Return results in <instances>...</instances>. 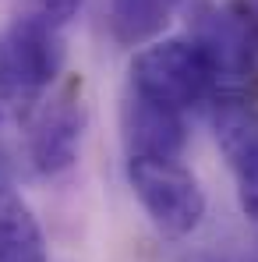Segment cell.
Returning a JSON list of instances; mask_svg holds the SVG:
<instances>
[{
    "instance_id": "obj_8",
    "label": "cell",
    "mask_w": 258,
    "mask_h": 262,
    "mask_svg": "<svg viewBox=\"0 0 258 262\" xmlns=\"http://www.w3.org/2000/svg\"><path fill=\"white\" fill-rule=\"evenodd\" d=\"M0 262H46V237L29 202L0 184Z\"/></svg>"
},
{
    "instance_id": "obj_10",
    "label": "cell",
    "mask_w": 258,
    "mask_h": 262,
    "mask_svg": "<svg viewBox=\"0 0 258 262\" xmlns=\"http://www.w3.org/2000/svg\"><path fill=\"white\" fill-rule=\"evenodd\" d=\"M32 103H39V96L21 82L11 53H7V43L0 36V121L4 117H21L32 110Z\"/></svg>"
},
{
    "instance_id": "obj_11",
    "label": "cell",
    "mask_w": 258,
    "mask_h": 262,
    "mask_svg": "<svg viewBox=\"0 0 258 262\" xmlns=\"http://www.w3.org/2000/svg\"><path fill=\"white\" fill-rule=\"evenodd\" d=\"M82 4H85V0H36L32 14H39L46 25H53V29H64V25L82 11Z\"/></svg>"
},
{
    "instance_id": "obj_7",
    "label": "cell",
    "mask_w": 258,
    "mask_h": 262,
    "mask_svg": "<svg viewBox=\"0 0 258 262\" xmlns=\"http://www.w3.org/2000/svg\"><path fill=\"white\" fill-rule=\"evenodd\" d=\"M213 135L237 177V188L258 184V110L237 92L213 96Z\"/></svg>"
},
{
    "instance_id": "obj_9",
    "label": "cell",
    "mask_w": 258,
    "mask_h": 262,
    "mask_svg": "<svg viewBox=\"0 0 258 262\" xmlns=\"http://www.w3.org/2000/svg\"><path fill=\"white\" fill-rule=\"evenodd\" d=\"M177 7L180 0H110V29L117 43L142 46L170 25Z\"/></svg>"
},
{
    "instance_id": "obj_2",
    "label": "cell",
    "mask_w": 258,
    "mask_h": 262,
    "mask_svg": "<svg viewBox=\"0 0 258 262\" xmlns=\"http://www.w3.org/2000/svg\"><path fill=\"white\" fill-rule=\"evenodd\" d=\"M128 181L152 220L167 237H187L205 216V191L198 177L177 160H128Z\"/></svg>"
},
{
    "instance_id": "obj_3",
    "label": "cell",
    "mask_w": 258,
    "mask_h": 262,
    "mask_svg": "<svg viewBox=\"0 0 258 262\" xmlns=\"http://www.w3.org/2000/svg\"><path fill=\"white\" fill-rule=\"evenodd\" d=\"M195 43L209 57L219 85L258 78V7L248 0H230L202 21Z\"/></svg>"
},
{
    "instance_id": "obj_6",
    "label": "cell",
    "mask_w": 258,
    "mask_h": 262,
    "mask_svg": "<svg viewBox=\"0 0 258 262\" xmlns=\"http://www.w3.org/2000/svg\"><path fill=\"white\" fill-rule=\"evenodd\" d=\"M57 32L60 29L46 25L43 18L32 14V11L14 18L0 32L4 43H7L11 60H14V68H18V75H21V82L36 96H43L46 89L53 85V78L60 75V68H64V43H60Z\"/></svg>"
},
{
    "instance_id": "obj_5",
    "label": "cell",
    "mask_w": 258,
    "mask_h": 262,
    "mask_svg": "<svg viewBox=\"0 0 258 262\" xmlns=\"http://www.w3.org/2000/svg\"><path fill=\"white\" fill-rule=\"evenodd\" d=\"M121 131H124L128 160H177L187 142L184 110L142 96L134 89L124 96L121 106Z\"/></svg>"
},
{
    "instance_id": "obj_4",
    "label": "cell",
    "mask_w": 258,
    "mask_h": 262,
    "mask_svg": "<svg viewBox=\"0 0 258 262\" xmlns=\"http://www.w3.org/2000/svg\"><path fill=\"white\" fill-rule=\"evenodd\" d=\"M82 131H85V103L75 92V85H67L50 103H43V110L32 121V135H29L32 167L50 177L64 174L78 160Z\"/></svg>"
},
{
    "instance_id": "obj_1",
    "label": "cell",
    "mask_w": 258,
    "mask_h": 262,
    "mask_svg": "<svg viewBox=\"0 0 258 262\" xmlns=\"http://www.w3.org/2000/svg\"><path fill=\"white\" fill-rule=\"evenodd\" d=\"M216 71L195 39H156L131 60V89L187 110L216 96Z\"/></svg>"
}]
</instances>
